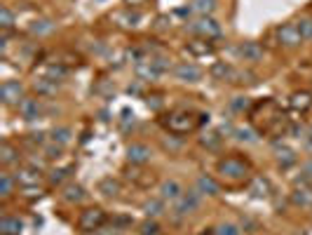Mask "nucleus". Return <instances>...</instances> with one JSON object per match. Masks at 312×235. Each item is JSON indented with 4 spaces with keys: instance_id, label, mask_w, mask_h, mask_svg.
Masks as SVG:
<instances>
[{
    "instance_id": "obj_1",
    "label": "nucleus",
    "mask_w": 312,
    "mask_h": 235,
    "mask_svg": "<svg viewBox=\"0 0 312 235\" xmlns=\"http://www.w3.org/2000/svg\"><path fill=\"white\" fill-rule=\"evenodd\" d=\"M218 174H223L226 179L230 181H240V179H246V174H249V162L242 160V158H223L221 162H218Z\"/></svg>"
},
{
    "instance_id": "obj_2",
    "label": "nucleus",
    "mask_w": 312,
    "mask_h": 235,
    "mask_svg": "<svg viewBox=\"0 0 312 235\" xmlns=\"http://www.w3.org/2000/svg\"><path fill=\"white\" fill-rule=\"evenodd\" d=\"M164 125H167V130L172 134H188V132H192V130L198 127V122L192 120L190 113H186V110H176V113L167 116Z\"/></svg>"
},
{
    "instance_id": "obj_3",
    "label": "nucleus",
    "mask_w": 312,
    "mask_h": 235,
    "mask_svg": "<svg viewBox=\"0 0 312 235\" xmlns=\"http://www.w3.org/2000/svg\"><path fill=\"white\" fill-rule=\"evenodd\" d=\"M104 224H106V212L99 210V207H90V210H84L82 214H80V219H78V228H80L82 233L99 230Z\"/></svg>"
},
{
    "instance_id": "obj_4",
    "label": "nucleus",
    "mask_w": 312,
    "mask_h": 235,
    "mask_svg": "<svg viewBox=\"0 0 312 235\" xmlns=\"http://www.w3.org/2000/svg\"><path fill=\"white\" fill-rule=\"evenodd\" d=\"M0 99H2V104H8V106H19V104L26 99V96H24V85L16 82V80H5V82L0 85Z\"/></svg>"
},
{
    "instance_id": "obj_5",
    "label": "nucleus",
    "mask_w": 312,
    "mask_h": 235,
    "mask_svg": "<svg viewBox=\"0 0 312 235\" xmlns=\"http://www.w3.org/2000/svg\"><path fill=\"white\" fill-rule=\"evenodd\" d=\"M188 28H190V33H195V36H202L204 40L221 36V26L214 22L212 16H202V19H198V22H192Z\"/></svg>"
},
{
    "instance_id": "obj_6",
    "label": "nucleus",
    "mask_w": 312,
    "mask_h": 235,
    "mask_svg": "<svg viewBox=\"0 0 312 235\" xmlns=\"http://www.w3.org/2000/svg\"><path fill=\"white\" fill-rule=\"evenodd\" d=\"M277 40H280V45H284V47H296V45H300L303 36H300L296 24H284V26L277 28Z\"/></svg>"
},
{
    "instance_id": "obj_7",
    "label": "nucleus",
    "mask_w": 312,
    "mask_h": 235,
    "mask_svg": "<svg viewBox=\"0 0 312 235\" xmlns=\"http://www.w3.org/2000/svg\"><path fill=\"white\" fill-rule=\"evenodd\" d=\"M174 76L178 80H186V82H198V80L202 78V70L190 62H181V64H176Z\"/></svg>"
},
{
    "instance_id": "obj_8",
    "label": "nucleus",
    "mask_w": 312,
    "mask_h": 235,
    "mask_svg": "<svg viewBox=\"0 0 312 235\" xmlns=\"http://www.w3.org/2000/svg\"><path fill=\"white\" fill-rule=\"evenodd\" d=\"M198 204H200V193H183V196L176 200L174 214L176 216H183V214H188V212L198 210Z\"/></svg>"
},
{
    "instance_id": "obj_9",
    "label": "nucleus",
    "mask_w": 312,
    "mask_h": 235,
    "mask_svg": "<svg viewBox=\"0 0 312 235\" xmlns=\"http://www.w3.org/2000/svg\"><path fill=\"white\" fill-rule=\"evenodd\" d=\"M127 160L132 164H146L150 160V148L144 146V144H132L130 148H127Z\"/></svg>"
},
{
    "instance_id": "obj_10",
    "label": "nucleus",
    "mask_w": 312,
    "mask_h": 235,
    "mask_svg": "<svg viewBox=\"0 0 312 235\" xmlns=\"http://www.w3.org/2000/svg\"><path fill=\"white\" fill-rule=\"evenodd\" d=\"M291 202L298 207H312V186H308V184L296 186L291 193Z\"/></svg>"
},
{
    "instance_id": "obj_11",
    "label": "nucleus",
    "mask_w": 312,
    "mask_h": 235,
    "mask_svg": "<svg viewBox=\"0 0 312 235\" xmlns=\"http://www.w3.org/2000/svg\"><path fill=\"white\" fill-rule=\"evenodd\" d=\"M14 181H16V184H22L24 188L38 186L40 174H38V170H36V167H22V170L14 174Z\"/></svg>"
},
{
    "instance_id": "obj_12",
    "label": "nucleus",
    "mask_w": 312,
    "mask_h": 235,
    "mask_svg": "<svg viewBox=\"0 0 312 235\" xmlns=\"http://www.w3.org/2000/svg\"><path fill=\"white\" fill-rule=\"evenodd\" d=\"M237 52L244 56V62H260L263 59V47L258 42H242Z\"/></svg>"
},
{
    "instance_id": "obj_13",
    "label": "nucleus",
    "mask_w": 312,
    "mask_h": 235,
    "mask_svg": "<svg viewBox=\"0 0 312 235\" xmlns=\"http://www.w3.org/2000/svg\"><path fill=\"white\" fill-rule=\"evenodd\" d=\"M209 73H212V78H216V80H232V78L240 76V73H237V70L232 68L230 64H226V62H216Z\"/></svg>"
},
{
    "instance_id": "obj_14",
    "label": "nucleus",
    "mask_w": 312,
    "mask_h": 235,
    "mask_svg": "<svg viewBox=\"0 0 312 235\" xmlns=\"http://www.w3.org/2000/svg\"><path fill=\"white\" fill-rule=\"evenodd\" d=\"M183 196V188H181V184H178V181H164V184H162L160 186V198L162 200H178V198Z\"/></svg>"
},
{
    "instance_id": "obj_15",
    "label": "nucleus",
    "mask_w": 312,
    "mask_h": 235,
    "mask_svg": "<svg viewBox=\"0 0 312 235\" xmlns=\"http://www.w3.org/2000/svg\"><path fill=\"white\" fill-rule=\"evenodd\" d=\"M61 198H64L66 202H70V204L82 202L84 188H82V186H78V184H66V186H64V190H61Z\"/></svg>"
},
{
    "instance_id": "obj_16",
    "label": "nucleus",
    "mask_w": 312,
    "mask_h": 235,
    "mask_svg": "<svg viewBox=\"0 0 312 235\" xmlns=\"http://www.w3.org/2000/svg\"><path fill=\"white\" fill-rule=\"evenodd\" d=\"M19 113H22V118H26V120H36V118L40 116L38 99H24V102L19 104Z\"/></svg>"
},
{
    "instance_id": "obj_17",
    "label": "nucleus",
    "mask_w": 312,
    "mask_h": 235,
    "mask_svg": "<svg viewBox=\"0 0 312 235\" xmlns=\"http://www.w3.org/2000/svg\"><path fill=\"white\" fill-rule=\"evenodd\" d=\"M291 108L294 110H300V113H305V110L312 106V94L310 92H296L291 94Z\"/></svg>"
},
{
    "instance_id": "obj_18",
    "label": "nucleus",
    "mask_w": 312,
    "mask_h": 235,
    "mask_svg": "<svg viewBox=\"0 0 312 235\" xmlns=\"http://www.w3.org/2000/svg\"><path fill=\"white\" fill-rule=\"evenodd\" d=\"M188 52L195 56H204V54H212L214 52V45L209 42V40H192V42H188Z\"/></svg>"
},
{
    "instance_id": "obj_19",
    "label": "nucleus",
    "mask_w": 312,
    "mask_h": 235,
    "mask_svg": "<svg viewBox=\"0 0 312 235\" xmlns=\"http://www.w3.org/2000/svg\"><path fill=\"white\" fill-rule=\"evenodd\" d=\"M0 230H2V235H19L22 221L14 219V216H2L0 219Z\"/></svg>"
},
{
    "instance_id": "obj_20",
    "label": "nucleus",
    "mask_w": 312,
    "mask_h": 235,
    "mask_svg": "<svg viewBox=\"0 0 312 235\" xmlns=\"http://www.w3.org/2000/svg\"><path fill=\"white\" fill-rule=\"evenodd\" d=\"M198 188H200V193H206V196H218V184H216L212 176H200V179H198Z\"/></svg>"
},
{
    "instance_id": "obj_21",
    "label": "nucleus",
    "mask_w": 312,
    "mask_h": 235,
    "mask_svg": "<svg viewBox=\"0 0 312 235\" xmlns=\"http://www.w3.org/2000/svg\"><path fill=\"white\" fill-rule=\"evenodd\" d=\"M254 193V198H266L268 193H270V184H268V179H263V176H256V179L252 181V188H249Z\"/></svg>"
},
{
    "instance_id": "obj_22",
    "label": "nucleus",
    "mask_w": 312,
    "mask_h": 235,
    "mask_svg": "<svg viewBox=\"0 0 312 235\" xmlns=\"http://www.w3.org/2000/svg\"><path fill=\"white\" fill-rule=\"evenodd\" d=\"M99 190H101V193H104L106 198H115L118 193H120V184L108 176V179H104V181L99 184Z\"/></svg>"
},
{
    "instance_id": "obj_23",
    "label": "nucleus",
    "mask_w": 312,
    "mask_h": 235,
    "mask_svg": "<svg viewBox=\"0 0 312 235\" xmlns=\"http://www.w3.org/2000/svg\"><path fill=\"white\" fill-rule=\"evenodd\" d=\"M54 31V24L50 19H38V22L30 24V33L33 36H45V33H52Z\"/></svg>"
},
{
    "instance_id": "obj_24",
    "label": "nucleus",
    "mask_w": 312,
    "mask_h": 235,
    "mask_svg": "<svg viewBox=\"0 0 312 235\" xmlns=\"http://www.w3.org/2000/svg\"><path fill=\"white\" fill-rule=\"evenodd\" d=\"M19 150L14 148V146H10V144H2V148H0V160H2V164H12L19 160Z\"/></svg>"
},
{
    "instance_id": "obj_25",
    "label": "nucleus",
    "mask_w": 312,
    "mask_h": 235,
    "mask_svg": "<svg viewBox=\"0 0 312 235\" xmlns=\"http://www.w3.org/2000/svg\"><path fill=\"white\" fill-rule=\"evenodd\" d=\"M200 144L209 150H218L221 148V136L216 132H209V134H204V136H200Z\"/></svg>"
},
{
    "instance_id": "obj_26",
    "label": "nucleus",
    "mask_w": 312,
    "mask_h": 235,
    "mask_svg": "<svg viewBox=\"0 0 312 235\" xmlns=\"http://www.w3.org/2000/svg\"><path fill=\"white\" fill-rule=\"evenodd\" d=\"M42 73H45V78L56 82V80H61L66 76V68H64V66H56V64H47L45 68H42Z\"/></svg>"
},
{
    "instance_id": "obj_27",
    "label": "nucleus",
    "mask_w": 312,
    "mask_h": 235,
    "mask_svg": "<svg viewBox=\"0 0 312 235\" xmlns=\"http://www.w3.org/2000/svg\"><path fill=\"white\" fill-rule=\"evenodd\" d=\"M115 19H118V22H122V26H132V28H134V26H138V22H141V16H138L136 12H118V14H115Z\"/></svg>"
},
{
    "instance_id": "obj_28",
    "label": "nucleus",
    "mask_w": 312,
    "mask_h": 235,
    "mask_svg": "<svg viewBox=\"0 0 312 235\" xmlns=\"http://www.w3.org/2000/svg\"><path fill=\"white\" fill-rule=\"evenodd\" d=\"M144 210L148 216H160V214H164V200H150V202L144 204Z\"/></svg>"
},
{
    "instance_id": "obj_29",
    "label": "nucleus",
    "mask_w": 312,
    "mask_h": 235,
    "mask_svg": "<svg viewBox=\"0 0 312 235\" xmlns=\"http://www.w3.org/2000/svg\"><path fill=\"white\" fill-rule=\"evenodd\" d=\"M12 188H14V181H12V176H10L8 172H2V174H0V196L10 198V196H12Z\"/></svg>"
},
{
    "instance_id": "obj_30",
    "label": "nucleus",
    "mask_w": 312,
    "mask_h": 235,
    "mask_svg": "<svg viewBox=\"0 0 312 235\" xmlns=\"http://www.w3.org/2000/svg\"><path fill=\"white\" fill-rule=\"evenodd\" d=\"M277 160H280V164H282V167H286V164H294L296 162V153H294V150L291 148H277Z\"/></svg>"
},
{
    "instance_id": "obj_31",
    "label": "nucleus",
    "mask_w": 312,
    "mask_h": 235,
    "mask_svg": "<svg viewBox=\"0 0 312 235\" xmlns=\"http://www.w3.org/2000/svg\"><path fill=\"white\" fill-rule=\"evenodd\" d=\"M52 139H54V144L66 146V144H70V130H68V127H59V130H54Z\"/></svg>"
},
{
    "instance_id": "obj_32",
    "label": "nucleus",
    "mask_w": 312,
    "mask_h": 235,
    "mask_svg": "<svg viewBox=\"0 0 312 235\" xmlns=\"http://www.w3.org/2000/svg\"><path fill=\"white\" fill-rule=\"evenodd\" d=\"M36 90H38L40 94H54L56 92V85H54V80H50V78H38L36 80Z\"/></svg>"
},
{
    "instance_id": "obj_33",
    "label": "nucleus",
    "mask_w": 312,
    "mask_h": 235,
    "mask_svg": "<svg viewBox=\"0 0 312 235\" xmlns=\"http://www.w3.org/2000/svg\"><path fill=\"white\" fill-rule=\"evenodd\" d=\"M192 8L206 16V14H212V12H214V8H216V0H195V2H192Z\"/></svg>"
},
{
    "instance_id": "obj_34",
    "label": "nucleus",
    "mask_w": 312,
    "mask_h": 235,
    "mask_svg": "<svg viewBox=\"0 0 312 235\" xmlns=\"http://www.w3.org/2000/svg\"><path fill=\"white\" fill-rule=\"evenodd\" d=\"M70 172H73V167H61V170H54V172L50 174V181H52V184H61L64 179H68Z\"/></svg>"
},
{
    "instance_id": "obj_35",
    "label": "nucleus",
    "mask_w": 312,
    "mask_h": 235,
    "mask_svg": "<svg viewBox=\"0 0 312 235\" xmlns=\"http://www.w3.org/2000/svg\"><path fill=\"white\" fill-rule=\"evenodd\" d=\"M141 235H160V226H158V221H144L141 224Z\"/></svg>"
},
{
    "instance_id": "obj_36",
    "label": "nucleus",
    "mask_w": 312,
    "mask_h": 235,
    "mask_svg": "<svg viewBox=\"0 0 312 235\" xmlns=\"http://www.w3.org/2000/svg\"><path fill=\"white\" fill-rule=\"evenodd\" d=\"M12 22H14V14L8 8H0V26L8 31V28H12Z\"/></svg>"
},
{
    "instance_id": "obj_37",
    "label": "nucleus",
    "mask_w": 312,
    "mask_h": 235,
    "mask_svg": "<svg viewBox=\"0 0 312 235\" xmlns=\"http://www.w3.org/2000/svg\"><path fill=\"white\" fill-rule=\"evenodd\" d=\"M298 31H300V36L305 38H312V19H303V22H298Z\"/></svg>"
},
{
    "instance_id": "obj_38",
    "label": "nucleus",
    "mask_w": 312,
    "mask_h": 235,
    "mask_svg": "<svg viewBox=\"0 0 312 235\" xmlns=\"http://www.w3.org/2000/svg\"><path fill=\"white\" fill-rule=\"evenodd\" d=\"M134 181H136L138 186H150L152 181H155V176H152V174H146V172H136L134 174Z\"/></svg>"
},
{
    "instance_id": "obj_39",
    "label": "nucleus",
    "mask_w": 312,
    "mask_h": 235,
    "mask_svg": "<svg viewBox=\"0 0 312 235\" xmlns=\"http://www.w3.org/2000/svg\"><path fill=\"white\" fill-rule=\"evenodd\" d=\"M216 235H240V228L235 224H223V226H218Z\"/></svg>"
},
{
    "instance_id": "obj_40",
    "label": "nucleus",
    "mask_w": 312,
    "mask_h": 235,
    "mask_svg": "<svg viewBox=\"0 0 312 235\" xmlns=\"http://www.w3.org/2000/svg\"><path fill=\"white\" fill-rule=\"evenodd\" d=\"M230 106L235 110H244V108H249V99H246V96H235V99L230 102Z\"/></svg>"
},
{
    "instance_id": "obj_41",
    "label": "nucleus",
    "mask_w": 312,
    "mask_h": 235,
    "mask_svg": "<svg viewBox=\"0 0 312 235\" xmlns=\"http://www.w3.org/2000/svg\"><path fill=\"white\" fill-rule=\"evenodd\" d=\"M237 139H242V141H256V134L252 132V130H237Z\"/></svg>"
},
{
    "instance_id": "obj_42",
    "label": "nucleus",
    "mask_w": 312,
    "mask_h": 235,
    "mask_svg": "<svg viewBox=\"0 0 312 235\" xmlns=\"http://www.w3.org/2000/svg\"><path fill=\"white\" fill-rule=\"evenodd\" d=\"M45 156L47 158H59L61 156V146L54 144V146H45Z\"/></svg>"
},
{
    "instance_id": "obj_43",
    "label": "nucleus",
    "mask_w": 312,
    "mask_h": 235,
    "mask_svg": "<svg viewBox=\"0 0 312 235\" xmlns=\"http://www.w3.org/2000/svg\"><path fill=\"white\" fill-rule=\"evenodd\" d=\"M148 0H124V5H130V8H138V5H146Z\"/></svg>"
},
{
    "instance_id": "obj_44",
    "label": "nucleus",
    "mask_w": 312,
    "mask_h": 235,
    "mask_svg": "<svg viewBox=\"0 0 312 235\" xmlns=\"http://www.w3.org/2000/svg\"><path fill=\"white\" fill-rule=\"evenodd\" d=\"M305 174H308V176H312V162L308 164V167H305Z\"/></svg>"
},
{
    "instance_id": "obj_45",
    "label": "nucleus",
    "mask_w": 312,
    "mask_h": 235,
    "mask_svg": "<svg viewBox=\"0 0 312 235\" xmlns=\"http://www.w3.org/2000/svg\"><path fill=\"white\" fill-rule=\"evenodd\" d=\"M310 141H312V130H310Z\"/></svg>"
}]
</instances>
